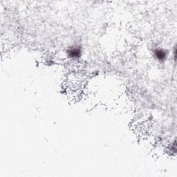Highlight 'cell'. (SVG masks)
<instances>
[{
    "label": "cell",
    "mask_w": 177,
    "mask_h": 177,
    "mask_svg": "<svg viewBox=\"0 0 177 177\" xmlns=\"http://www.w3.org/2000/svg\"><path fill=\"white\" fill-rule=\"evenodd\" d=\"M154 55L158 60L160 61L164 60L166 58V52L161 49H157L154 51Z\"/></svg>",
    "instance_id": "6da1fadb"
},
{
    "label": "cell",
    "mask_w": 177,
    "mask_h": 177,
    "mask_svg": "<svg viewBox=\"0 0 177 177\" xmlns=\"http://www.w3.org/2000/svg\"><path fill=\"white\" fill-rule=\"evenodd\" d=\"M80 49L78 47H73L68 51V56L72 58H78L80 55Z\"/></svg>",
    "instance_id": "7a4b0ae2"
}]
</instances>
